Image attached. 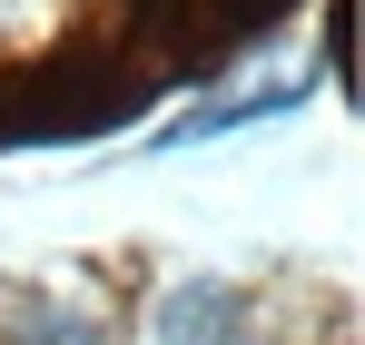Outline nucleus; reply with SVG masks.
Instances as JSON below:
<instances>
[{
	"label": "nucleus",
	"mask_w": 365,
	"mask_h": 345,
	"mask_svg": "<svg viewBox=\"0 0 365 345\" xmlns=\"http://www.w3.org/2000/svg\"><path fill=\"white\" fill-rule=\"evenodd\" d=\"M158 345H247V306L197 277V287H178L158 306Z\"/></svg>",
	"instance_id": "1"
},
{
	"label": "nucleus",
	"mask_w": 365,
	"mask_h": 345,
	"mask_svg": "<svg viewBox=\"0 0 365 345\" xmlns=\"http://www.w3.org/2000/svg\"><path fill=\"white\" fill-rule=\"evenodd\" d=\"M0 345H119L99 316H79L69 296H20L10 316H0Z\"/></svg>",
	"instance_id": "2"
}]
</instances>
